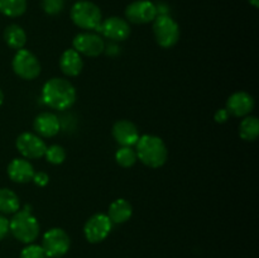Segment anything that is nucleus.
<instances>
[{"label":"nucleus","mask_w":259,"mask_h":258,"mask_svg":"<svg viewBox=\"0 0 259 258\" xmlns=\"http://www.w3.org/2000/svg\"><path fill=\"white\" fill-rule=\"evenodd\" d=\"M19 207V197L13 190L7 189V187L0 189V212L2 214H15Z\"/></svg>","instance_id":"obj_20"},{"label":"nucleus","mask_w":259,"mask_h":258,"mask_svg":"<svg viewBox=\"0 0 259 258\" xmlns=\"http://www.w3.org/2000/svg\"><path fill=\"white\" fill-rule=\"evenodd\" d=\"M60 68L66 76L75 77L81 73L83 68V60L73 48L66 50L60 58Z\"/></svg>","instance_id":"obj_17"},{"label":"nucleus","mask_w":259,"mask_h":258,"mask_svg":"<svg viewBox=\"0 0 259 258\" xmlns=\"http://www.w3.org/2000/svg\"><path fill=\"white\" fill-rule=\"evenodd\" d=\"M4 40L10 48L19 51L24 48L27 43V33L20 25L10 24L4 30Z\"/></svg>","instance_id":"obj_19"},{"label":"nucleus","mask_w":259,"mask_h":258,"mask_svg":"<svg viewBox=\"0 0 259 258\" xmlns=\"http://www.w3.org/2000/svg\"><path fill=\"white\" fill-rule=\"evenodd\" d=\"M20 258H46V253L42 245L29 243L20 252Z\"/></svg>","instance_id":"obj_26"},{"label":"nucleus","mask_w":259,"mask_h":258,"mask_svg":"<svg viewBox=\"0 0 259 258\" xmlns=\"http://www.w3.org/2000/svg\"><path fill=\"white\" fill-rule=\"evenodd\" d=\"M77 2H81V0H77Z\"/></svg>","instance_id":"obj_32"},{"label":"nucleus","mask_w":259,"mask_h":258,"mask_svg":"<svg viewBox=\"0 0 259 258\" xmlns=\"http://www.w3.org/2000/svg\"><path fill=\"white\" fill-rule=\"evenodd\" d=\"M33 128L37 136L43 137V138H52L60 132L61 124L55 114L50 111H43L35 116Z\"/></svg>","instance_id":"obj_16"},{"label":"nucleus","mask_w":259,"mask_h":258,"mask_svg":"<svg viewBox=\"0 0 259 258\" xmlns=\"http://www.w3.org/2000/svg\"><path fill=\"white\" fill-rule=\"evenodd\" d=\"M239 136L243 141L253 142L259 136V120L257 116H244L239 125Z\"/></svg>","instance_id":"obj_21"},{"label":"nucleus","mask_w":259,"mask_h":258,"mask_svg":"<svg viewBox=\"0 0 259 258\" xmlns=\"http://www.w3.org/2000/svg\"><path fill=\"white\" fill-rule=\"evenodd\" d=\"M70 15L73 24L85 30H95L103 20L100 8L89 0H81L73 4Z\"/></svg>","instance_id":"obj_4"},{"label":"nucleus","mask_w":259,"mask_h":258,"mask_svg":"<svg viewBox=\"0 0 259 258\" xmlns=\"http://www.w3.org/2000/svg\"><path fill=\"white\" fill-rule=\"evenodd\" d=\"M95 30L100 33L103 37L114 40V42H123L131 35L129 23L119 17H110L101 20L100 25Z\"/></svg>","instance_id":"obj_12"},{"label":"nucleus","mask_w":259,"mask_h":258,"mask_svg":"<svg viewBox=\"0 0 259 258\" xmlns=\"http://www.w3.org/2000/svg\"><path fill=\"white\" fill-rule=\"evenodd\" d=\"M47 162L52 164H61L65 162L66 159V151L62 146L58 144H52V146L47 147L45 153Z\"/></svg>","instance_id":"obj_24"},{"label":"nucleus","mask_w":259,"mask_h":258,"mask_svg":"<svg viewBox=\"0 0 259 258\" xmlns=\"http://www.w3.org/2000/svg\"><path fill=\"white\" fill-rule=\"evenodd\" d=\"M9 232L19 242L29 244L39 235V223L32 214L29 206H24L23 210H18L9 220Z\"/></svg>","instance_id":"obj_3"},{"label":"nucleus","mask_w":259,"mask_h":258,"mask_svg":"<svg viewBox=\"0 0 259 258\" xmlns=\"http://www.w3.org/2000/svg\"><path fill=\"white\" fill-rule=\"evenodd\" d=\"M153 34L162 48H171L179 42L180 27L169 15L158 14L153 20Z\"/></svg>","instance_id":"obj_5"},{"label":"nucleus","mask_w":259,"mask_h":258,"mask_svg":"<svg viewBox=\"0 0 259 258\" xmlns=\"http://www.w3.org/2000/svg\"><path fill=\"white\" fill-rule=\"evenodd\" d=\"M8 176L13 182L27 184L33 180L34 167L27 158H14L8 164Z\"/></svg>","instance_id":"obj_15"},{"label":"nucleus","mask_w":259,"mask_h":258,"mask_svg":"<svg viewBox=\"0 0 259 258\" xmlns=\"http://www.w3.org/2000/svg\"><path fill=\"white\" fill-rule=\"evenodd\" d=\"M3 101H4V94H3V91L0 90V105L3 104Z\"/></svg>","instance_id":"obj_31"},{"label":"nucleus","mask_w":259,"mask_h":258,"mask_svg":"<svg viewBox=\"0 0 259 258\" xmlns=\"http://www.w3.org/2000/svg\"><path fill=\"white\" fill-rule=\"evenodd\" d=\"M111 229H113V223L109 219L108 215L99 212L89 218L88 222L85 223L83 234L88 242L100 243L110 234Z\"/></svg>","instance_id":"obj_8"},{"label":"nucleus","mask_w":259,"mask_h":258,"mask_svg":"<svg viewBox=\"0 0 259 258\" xmlns=\"http://www.w3.org/2000/svg\"><path fill=\"white\" fill-rule=\"evenodd\" d=\"M137 159V152L132 147H120L115 153V161L119 166L124 167V168H129L136 164Z\"/></svg>","instance_id":"obj_23"},{"label":"nucleus","mask_w":259,"mask_h":258,"mask_svg":"<svg viewBox=\"0 0 259 258\" xmlns=\"http://www.w3.org/2000/svg\"><path fill=\"white\" fill-rule=\"evenodd\" d=\"M12 67L15 75L19 76L23 80H34L40 73L39 60L34 53L25 48L17 51L13 57Z\"/></svg>","instance_id":"obj_6"},{"label":"nucleus","mask_w":259,"mask_h":258,"mask_svg":"<svg viewBox=\"0 0 259 258\" xmlns=\"http://www.w3.org/2000/svg\"><path fill=\"white\" fill-rule=\"evenodd\" d=\"M158 9L149 0H137L131 3L125 9L126 22L133 24H147L156 19Z\"/></svg>","instance_id":"obj_11"},{"label":"nucleus","mask_w":259,"mask_h":258,"mask_svg":"<svg viewBox=\"0 0 259 258\" xmlns=\"http://www.w3.org/2000/svg\"><path fill=\"white\" fill-rule=\"evenodd\" d=\"M42 100L55 110H66L75 104L76 89L67 78H50L43 85Z\"/></svg>","instance_id":"obj_1"},{"label":"nucleus","mask_w":259,"mask_h":258,"mask_svg":"<svg viewBox=\"0 0 259 258\" xmlns=\"http://www.w3.org/2000/svg\"><path fill=\"white\" fill-rule=\"evenodd\" d=\"M250 5H253L254 8H259V0H248Z\"/></svg>","instance_id":"obj_30"},{"label":"nucleus","mask_w":259,"mask_h":258,"mask_svg":"<svg viewBox=\"0 0 259 258\" xmlns=\"http://www.w3.org/2000/svg\"><path fill=\"white\" fill-rule=\"evenodd\" d=\"M136 147L137 157L146 166L151 168H159L166 163L168 152L163 139L153 134H144L139 137Z\"/></svg>","instance_id":"obj_2"},{"label":"nucleus","mask_w":259,"mask_h":258,"mask_svg":"<svg viewBox=\"0 0 259 258\" xmlns=\"http://www.w3.org/2000/svg\"><path fill=\"white\" fill-rule=\"evenodd\" d=\"M254 99L250 94L245 91H237L232 94L229 99L227 100V106L225 109L228 110L229 115L237 116V118H244L249 115L254 109Z\"/></svg>","instance_id":"obj_13"},{"label":"nucleus","mask_w":259,"mask_h":258,"mask_svg":"<svg viewBox=\"0 0 259 258\" xmlns=\"http://www.w3.org/2000/svg\"><path fill=\"white\" fill-rule=\"evenodd\" d=\"M15 146H17L19 153L27 159L42 158L45 157L46 149H47L42 137L34 133H29V132L20 134L17 138Z\"/></svg>","instance_id":"obj_10"},{"label":"nucleus","mask_w":259,"mask_h":258,"mask_svg":"<svg viewBox=\"0 0 259 258\" xmlns=\"http://www.w3.org/2000/svg\"><path fill=\"white\" fill-rule=\"evenodd\" d=\"M8 232H9V220L4 215L0 214V240L7 237Z\"/></svg>","instance_id":"obj_28"},{"label":"nucleus","mask_w":259,"mask_h":258,"mask_svg":"<svg viewBox=\"0 0 259 258\" xmlns=\"http://www.w3.org/2000/svg\"><path fill=\"white\" fill-rule=\"evenodd\" d=\"M229 116H230L229 113H228L227 109L224 108V109H219V110L215 113L214 119H215V121H217V123H225V121L229 119Z\"/></svg>","instance_id":"obj_29"},{"label":"nucleus","mask_w":259,"mask_h":258,"mask_svg":"<svg viewBox=\"0 0 259 258\" xmlns=\"http://www.w3.org/2000/svg\"><path fill=\"white\" fill-rule=\"evenodd\" d=\"M33 182H34L35 185H38V186H46V185L48 184V181H50V176H48L46 172H34V176H33Z\"/></svg>","instance_id":"obj_27"},{"label":"nucleus","mask_w":259,"mask_h":258,"mask_svg":"<svg viewBox=\"0 0 259 258\" xmlns=\"http://www.w3.org/2000/svg\"><path fill=\"white\" fill-rule=\"evenodd\" d=\"M71 240L67 233L61 228H52L47 230L43 235L42 248L46 253V257L60 258L67 253L70 249Z\"/></svg>","instance_id":"obj_7"},{"label":"nucleus","mask_w":259,"mask_h":258,"mask_svg":"<svg viewBox=\"0 0 259 258\" xmlns=\"http://www.w3.org/2000/svg\"><path fill=\"white\" fill-rule=\"evenodd\" d=\"M40 5L46 14L57 15L65 8V0H40Z\"/></svg>","instance_id":"obj_25"},{"label":"nucleus","mask_w":259,"mask_h":258,"mask_svg":"<svg viewBox=\"0 0 259 258\" xmlns=\"http://www.w3.org/2000/svg\"><path fill=\"white\" fill-rule=\"evenodd\" d=\"M111 133H113L116 143L120 144L121 147L136 146L139 137H141L136 124L131 120H126V119H121V120L116 121L113 125Z\"/></svg>","instance_id":"obj_14"},{"label":"nucleus","mask_w":259,"mask_h":258,"mask_svg":"<svg viewBox=\"0 0 259 258\" xmlns=\"http://www.w3.org/2000/svg\"><path fill=\"white\" fill-rule=\"evenodd\" d=\"M25 10L27 0H0V13L7 17H20L24 14Z\"/></svg>","instance_id":"obj_22"},{"label":"nucleus","mask_w":259,"mask_h":258,"mask_svg":"<svg viewBox=\"0 0 259 258\" xmlns=\"http://www.w3.org/2000/svg\"><path fill=\"white\" fill-rule=\"evenodd\" d=\"M73 50L88 57H98L105 51V42L100 34L91 32L78 33L72 40Z\"/></svg>","instance_id":"obj_9"},{"label":"nucleus","mask_w":259,"mask_h":258,"mask_svg":"<svg viewBox=\"0 0 259 258\" xmlns=\"http://www.w3.org/2000/svg\"><path fill=\"white\" fill-rule=\"evenodd\" d=\"M109 219L113 224H123L126 223L133 215V207L131 202L125 199H116L110 204L108 210Z\"/></svg>","instance_id":"obj_18"}]
</instances>
